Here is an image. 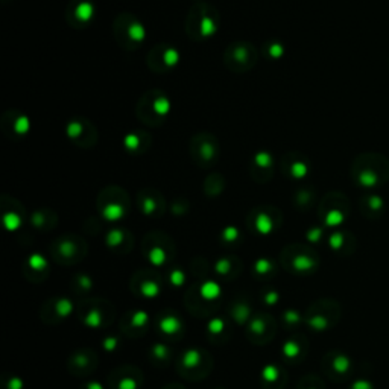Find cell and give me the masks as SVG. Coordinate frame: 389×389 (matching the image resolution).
I'll list each match as a JSON object with an SVG mask.
<instances>
[{"mask_svg": "<svg viewBox=\"0 0 389 389\" xmlns=\"http://www.w3.org/2000/svg\"><path fill=\"white\" fill-rule=\"evenodd\" d=\"M96 15L95 0H70L66 10V19L76 29L87 28Z\"/></svg>", "mask_w": 389, "mask_h": 389, "instance_id": "cell-11", "label": "cell"}, {"mask_svg": "<svg viewBox=\"0 0 389 389\" xmlns=\"http://www.w3.org/2000/svg\"><path fill=\"white\" fill-rule=\"evenodd\" d=\"M123 146L129 154H143L151 146V136L145 131H134L123 138Z\"/></svg>", "mask_w": 389, "mask_h": 389, "instance_id": "cell-16", "label": "cell"}, {"mask_svg": "<svg viewBox=\"0 0 389 389\" xmlns=\"http://www.w3.org/2000/svg\"><path fill=\"white\" fill-rule=\"evenodd\" d=\"M219 12L208 3L194 5L186 19V33L190 40L204 42L213 37L219 29Z\"/></svg>", "mask_w": 389, "mask_h": 389, "instance_id": "cell-2", "label": "cell"}, {"mask_svg": "<svg viewBox=\"0 0 389 389\" xmlns=\"http://www.w3.org/2000/svg\"><path fill=\"white\" fill-rule=\"evenodd\" d=\"M350 174L357 188L380 189L389 181V159L377 152H363L354 159Z\"/></svg>", "mask_w": 389, "mask_h": 389, "instance_id": "cell-1", "label": "cell"}, {"mask_svg": "<svg viewBox=\"0 0 389 389\" xmlns=\"http://www.w3.org/2000/svg\"><path fill=\"white\" fill-rule=\"evenodd\" d=\"M66 131L70 142L80 147L89 150V147L95 146L98 143V131L89 119H84V118L72 119L69 122Z\"/></svg>", "mask_w": 389, "mask_h": 389, "instance_id": "cell-10", "label": "cell"}, {"mask_svg": "<svg viewBox=\"0 0 389 389\" xmlns=\"http://www.w3.org/2000/svg\"><path fill=\"white\" fill-rule=\"evenodd\" d=\"M320 213L327 225L334 227L344 222L348 215V199L339 192H330L321 202Z\"/></svg>", "mask_w": 389, "mask_h": 389, "instance_id": "cell-9", "label": "cell"}, {"mask_svg": "<svg viewBox=\"0 0 389 389\" xmlns=\"http://www.w3.org/2000/svg\"><path fill=\"white\" fill-rule=\"evenodd\" d=\"M282 172L284 177L292 178V180H302L310 172V161L306 155L300 152H287L282 159Z\"/></svg>", "mask_w": 389, "mask_h": 389, "instance_id": "cell-12", "label": "cell"}, {"mask_svg": "<svg viewBox=\"0 0 389 389\" xmlns=\"http://www.w3.org/2000/svg\"><path fill=\"white\" fill-rule=\"evenodd\" d=\"M137 202L145 215H160L165 208L161 193L154 189H143L138 192Z\"/></svg>", "mask_w": 389, "mask_h": 389, "instance_id": "cell-15", "label": "cell"}, {"mask_svg": "<svg viewBox=\"0 0 389 389\" xmlns=\"http://www.w3.org/2000/svg\"><path fill=\"white\" fill-rule=\"evenodd\" d=\"M180 51L175 46L168 43L155 44L147 53L146 63L155 73H168L180 64Z\"/></svg>", "mask_w": 389, "mask_h": 389, "instance_id": "cell-8", "label": "cell"}, {"mask_svg": "<svg viewBox=\"0 0 389 389\" xmlns=\"http://www.w3.org/2000/svg\"><path fill=\"white\" fill-rule=\"evenodd\" d=\"M129 204L127 192L119 188H107L99 193L98 206L100 212L110 221H116L125 216Z\"/></svg>", "mask_w": 389, "mask_h": 389, "instance_id": "cell-7", "label": "cell"}, {"mask_svg": "<svg viewBox=\"0 0 389 389\" xmlns=\"http://www.w3.org/2000/svg\"><path fill=\"white\" fill-rule=\"evenodd\" d=\"M266 53H269L271 57L280 58L283 55V46L280 43H268L266 44Z\"/></svg>", "mask_w": 389, "mask_h": 389, "instance_id": "cell-19", "label": "cell"}, {"mask_svg": "<svg viewBox=\"0 0 389 389\" xmlns=\"http://www.w3.org/2000/svg\"><path fill=\"white\" fill-rule=\"evenodd\" d=\"M383 199L377 197V194H367L361 199V208L362 213L368 217H374V216H380L383 212Z\"/></svg>", "mask_w": 389, "mask_h": 389, "instance_id": "cell-17", "label": "cell"}, {"mask_svg": "<svg viewBox=\"0 0 389 389\" xmlns=\"http://www.w3.org/2000/svg\"><path fill=\"white\" fill-rule=\"evenodd\" d=\"M219 142L208 132H201L190 140V154L199 168L215 166L219 160Z\"/></svg>", "mask_w": 389, "mask_h": 389, "instance_id": "cell-6", "label": "cell"}, {"mask_svg": "<svg viewBox=\"0 0 389 389\" xmlns=\"http://www.w3.org/2000/svg\"><path fill=\"white\" fill-rule=\"evenodd\" d=\"M354 389H371V386H370V383L361 382V383H356V385H354Z\"/></svg>", "mask_w": 389, "mask_h": 389, "instance_id": "cell-20", "label": "cell"}, {"mask_svg": "<svg viewBox=\"0 0 389 389\" xmlns=\"http://www.w3.org/2000/svg\"><path fill=\"white\" fill-rule=\"evenodd\" d=\"M170 113V99L163 90H150L136 105L137 119L147 127H160Z\"/></svg>", "mask_w": 389, "mask_h": 389, "instance_id": "cell-3", "label": "cell"}, {"mask_svg": "<svg viewBox=\"0 0 389 389\" xmlns=\"http://www.w3.org/2000/svg\"><path fill=\"white\" fill-rule=\"evenodd\" d=\"M257 49L253 43L236 42L231 43L224 53V63L231 72L244 73L257 64Z\"/></svg>", "mask_w": 389, "mask_h": 389, "instance_id": "cell-5", "label": "cell"}, {"mask_svg": "<svg viewBox=\"0 0 389 389\" xmlns=\"http://www.w3.org/2000/svg\"><path fill=\"white\" fill-rule=\"evenodd\" d=\"M269 207L268 210H263V212H259L257 210V213H253L254 215V225L257 227L259 230H262L263 233H266L272 228V225H274V221H272V217H271V213H269Z\"/></svg>", "mask_w": 389, "mask_h": 389, "instance_id": "cell-18", "label": "cell"}, {"mask_svg": "<svg viewBox=\"0 0 389 389\" xmlns=\"http://www.w3.org/2000/svg\"><path fill=\"white\" fill-rule=\"evenodd\" d=\"M113 34L122 49L137 51L146 40V28L134 14L122 12L114 19Z\"/></svg>", "mask_w": 389, "mask_h": 389, "instance_id": "cell-4", "label": "cell"}, {"mask_svg": "<svg viewBox=\"0 0 389 389\" xmlns=\"http://www.w3.org/2000/svg\"><path fill=\"white\" fill-rule=\"evenodd\" d=\"M274 159L269 152H257L254 155L253 163H251V177L254 181L257 183H266L269 181L272 175H274Z\"/></svg>", "mask_w": 389, "mask_h": 389, "instance_id": "cell-14", "label": "cell"}, {"mask_svg": "<svg viewBox=\"0 0 389 389\" xmlns=\"http://www.w3.org/2000/svg\"><path fill=\"white\" fill-rule=\"evenodd\" d=\"M30 129V122L26 114L11 110L3 114L2 118V131L12 140H19L25 137Z\"/></svg>", "mask_w": 389, "mask_h": 389, "instance_id": "cell-13", "label": "cell"}]
</instances>
